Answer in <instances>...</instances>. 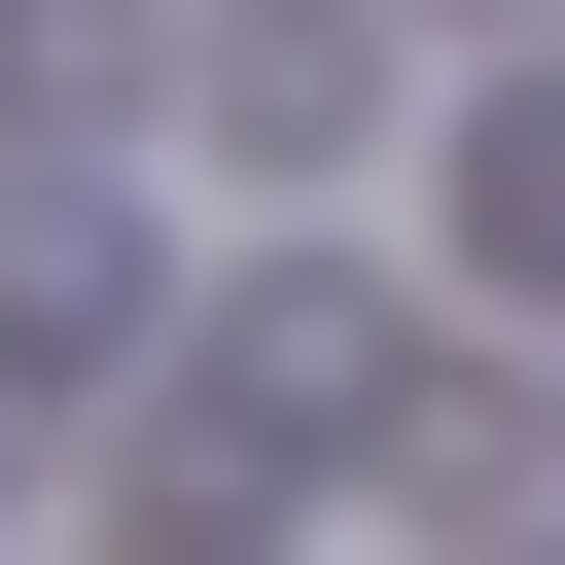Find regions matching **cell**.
Returning <instances> with one entry per match:
<instances>
[{
	"mask_svg": "<svg viewBox=\"0 0 565 565\" xmlns=\"http://www.w3.org/2000/svg\"><path fill=\"white\" fill-rule=\"evenodd\" d=\"M106 353V212H0V388H71Z\"/></svg>",
	"mask_w": 565,
	"mask_h": 565,
	"instance_id": "obj_2",
	"label": "cell"
},
{
	"mask_svg": "<svg viewBox=\"0 0 565 565\" xmlns=\"http://www.w3.org/2000/svg\"><path fill=\"white\" fill-rule=\"evenodd\" d=\"M353 106H388V35H353V0H212V141H247V177H318Z\"/></svg>",
	"mask_w": 565,
	"mask_h": 565,
	"instance_id": "obj_1",
	"label": "cell"
}]
</instances>
